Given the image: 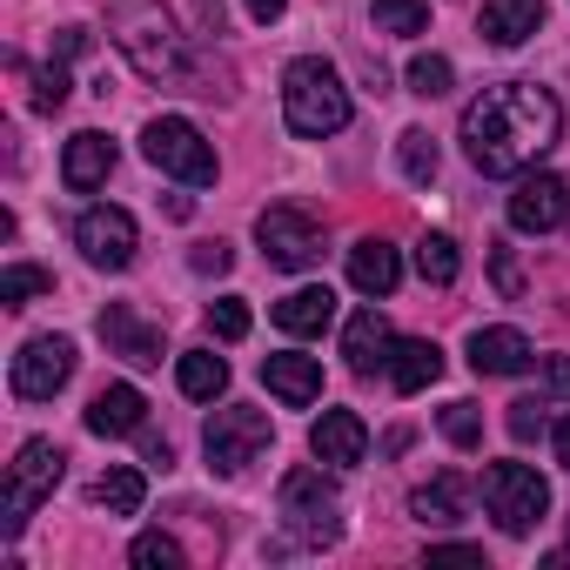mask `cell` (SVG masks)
Segmentation results:
<instances>
[{"label": "cell", "instance_id": "cell-1", "mask_svg": "<svg viewBox=\"0 0 570 570\" xmlns=\"http://www.w3.org/2000/svg\"><path fill=\"white\" fill-rule=\"evenodd\" d=\"M563 135V108L550 88L537 81H503V88H483L470 108H463V155L483 168V175H523L537 155H550Z\"/></svg>", "mask_w": 570, "mask_h": 570}, {"label": "cell", "instance_id": "cell-2", "mask_svg": "<svg viewBox=\"0 0 570 570\" xmlns=\"http://www.w3.org/2000/svg\"><path fill=\"white\" fill-rule=\"evenodd\" d=\"M108 35L135 61V75H148V81H181L188 75V48H181L175 21L161 14V0H108Z\"/></svg>", "mask_w": 570, "mask_h": 570}, {"label": "cell", "instance_id": "cell-3", "mask_svg": "<svg viewBox=\"0 0 570 570\" xmlns=\"http://www.w3.org/2000/svg\"><path fill=\"white\" fill-rule=\"evenodd\" d=\"M282 115H289V128L303 141H323V135H343L350 128V88L330 61L303 55L289 61V75H282Z\"/></svg>", "mask_w": 570, "mask_h": 570}, {"label": "cell", "instance_id": "cell-4", "mask_svg": "<svg viewBox=\"0 0 570 570\" xmlns=\"http://www.w3.org/2000/svg\"><path fill=\"white\" fill-rule=\"evenodd\" d=\"M275 503H282V523L296 530V543H309V550H330L343 537L336 483L323 470H289V476H282V490H275Z\"/></svg>", "mask_w": 570, "mask_h": 570}, {"label": "cell", "instance_id": "cell-5", "mask_svg": "<svg viewBox=\"0 0 570 570\" xmlns=\"http://www.w3.org/2000/svg\"><path fill=\"white\" fill-rule=\"evenodd\" d=\"M141 155H148L161 175L188 181V188H208V181H215V148H208L202 128L181 121V115H155V121L141 128Z\"/></svg>", "mask_w": 570, "mask_h": 570}, {"label": "cell", "instance_id": "cell-6", "mask_svg": "<svg viewBox=\"0 0 570 570\" xmlns=\"http://www.w3.org/2000/svg\"><path fill=\"white\" fill-rule=\"evenodd\" d=\"M483 503H490V517H497L503 537H530L537 517L550 510V483L530 463H490L483 470Z\"/></svg>", "mask_w": 570, "mask_h": 570}, {"label": "cell", "instance_id": "cell-7", "mask_svg": "<svg viewBox=\"0 0 570 570\" xmlns=\"http://www.w3.org/2000/svg\"><path fill=\"white\" fill-rule=\"evenodd\" d=\"M61 463H68V456H61L48 436H28V443H21V456H14V470H8V497H0V530H8V537L28 530V517H35L41 497H55Z\"/></svg>", "mask_w": 570, "mask_h": 570}, {"label": "cell", "instance_id": "cell-8", "mask_svg": "<svg viewBox=\"0 0 570 570\" xmlns=\"http://www.w3.org/2000/svg\"><path fill=\"white\" fill-rule=\"evenodd\" d=\"M202 443H208V470H215V476H242V470L275 443V430H268L262 410H215Z\"/></svg>", "mask_w": 570, "mask_h": 570}, {"label": "cell", "instance_id": "cell-9", "mask_svg": "<svg viewBox=\"0 0 570 570\" xmlns=\"http://www.w3.org/2000/svg\"><path fill=\"white\" fill-rule=\"evenodd\" d=\"M255 242H262V255L275 262V268H316L323 262V228L303 215V208H262L255 215Z\"/></svg>", "mask_w": 570, "mask_h": 570}, {"label": "cell", "instance_id": "cell-10", "mask_svg": "<svg viewBox=\"0 0 570 570\" xmlns=\"http://www.w3.org/2000/svg\"><path fill=\"white\" fill-rule=\"evenodd\" d=\"M68 376H75V343H68V336H35V343L14 356V396H21V403L61 396Z\"/></svg>", "mask_w": 570, "mask_h": 570}, {"label": "cell", "instance_id": "cell-11", "mask_svg": "<svg viewBox=\"0 0 570 570\" xmlns=\"http://www.w3.org/2000/svg\"><path fill=\"white\" fill-rule=\"evenodd\" d=\"M75 242H81V255L95 262V268H128L135 262V215L128 208H88L81 222H75Z\"/></svg>", "mask_w": 570, "mask_h": 570}, {"label": "cell", "instance_id": "cell-12", "mask_svg": "<svg viewBox=\"0 0 570 570\" xmlns=\"http://www.w3.org/2000/svg\"><path fill=\"white\" fill-rule=\"evenodd\" d=\"M563 222H570V181H563V175H530V181H517V195H510V228L550 235V228H563Z\"/></svg>", "mask_w": 570, "mask_h": 570}, {"label": "cell", "instance_id": "cell-13", "mask_svg": "<svg viewBox=\"0 0 570 570\" xmlns=\"http://www.w3.org/2000/svg\"><path fill=\"white\" fill-rule=\"evenodd\" d=\"M101 343H108L121 363H135V370H155V363H161V330H148L128 303H108V309H101Z\"/></svg>", "mask_w": 570, "mask_h": 570}, {"label": "cell", "instance_id": "cell-14", "mask_svg": "<svg viewBox=\"0 0 570 570\" xmlns=\"http://www.w3.org/2000/svg\"><path fill=\"white\" fill-rule=\"evenodd\" d=\"M309 450H316L323 463L350 470V463H363V456H370V430H363V416H356V410H323V416H316V430H309Z\"/></svg>", "mask_w": 570, "mask_h": 570}, {"label": "cell", "instance_id": "cell-15", "mask_svg": "<svg viewBox=\"0 0 570 570\" xmlns=\"http://www.w3.org/2000/svg\"><path fill=\"white\" fill-rule=\"evenodd\" d=\"M530 363H537V350H530L523 330H476L470 336V370L476 376H523Z\"/></svg>", "mask_w": 570, "mask_h": 570}, {"label": "cell", "instance_id": "cell-16", "mask_svg": "<svg viewBox=\"0 0 570 570\" xmlns=\"http://www.w3.org/2000/svg\"><path fill=\"white\" fill-rule=\"evenodd\" d=\"M262 383L289 403V410H303V403H316L323 396V363L316 356H296V350H282V356H262Z\"/></svg>", "mask_w": 570, "mask_h": 570}, {"label": "cell", "instance_id": "cell-17", "mask_svg": "<svg viewBox=\"0 0 570 570\" xmlns=\"http://www.w3.org/2000/svg\"><path fill=\"white\" fill-rule=\"evenodd\" d=\"M108 175H115V141H108V135H95V128H88V135H75V141H68V155H61V181H68L75 195H95Z\"/></svg>", "mask_w": 570, "mask_h": 570}, {"label": "cell", "instance_id": "cell-18", "mask_svg": "<svg viewBox=\"0 0 570 570\" xmlns=\"http://www.w3.org/2000/svg\"><path fill=\"white\" fill-rule=\"evenodd\" d=\"M483 41L497 48H523L537 28H543V0H483Z\"/></svg>", "mask_w": 570, "mask_h": 570}, {"label": "cell", "instance_id": "cell-19", "mask_svg": "<svg viewBox=\"0 0 570 570\" xmlns=\"http://www.w3.org/2000/svg\"><path fill=\"white\" fill-rule=\"evenodd\" d=\"M141 416H148V403H141L135 383H108V390L88 403V430H95V436H135Z\"/></svg>", "mask_w": 570, "mask_h": 570}, {"label": "cell", "instance_id": "cell-20", "mask_svg": "<svg viewBox=\"0 0 570 570\" xmlns=\"http://www.w3.org/2000/svg\"><path fill=\"white\" fill-rule=\"evenodd\" d=\"M396 282H403V262H396V248L390 242H356L350 248V289H363V296H390L396 289Z\"/></svg>", "mask_w": 570, "mask_h": 570}, {"label": "cell", "instance_id": "cell-21", "mask_svg": "<svg viewBox=\"0 0 570 570\" xmlns=\"http://www.w3.org/2000/svg\"><path fill=\"white\" fill-rule=\"evenodd\" d=\"M436 376H443V350H436V343H423V336L390 343V383H396V396H416V390H430Z\"/></svg>", "mask_w": 570, "mask_h": 570}, {"label": "cell", "instance_id": "cell-22", "mask_svg": "<svg viewBox=\"0 0 570 570\" xmlns=\"http://www.w3.org/2000/svg\"><path fill=\"white\" fill-rule=\"evenodd\" d=\"M390 323L376 316V309H356L350 316V330H343V356H350V370H376V363H390Z\"/></svg>", "mask_w": 570, "mask_h": 570}, {"label": "cell", "instance_id": "cell-23", "mask_svg": "<svg viewBox=\"0 0 570 570\" xmlns=\"http://www.w3.org/2000/svg\"><path fill=\"white\" fill-rule=\"evenodd\" d=\"M275 323L289 330V336H323L336 323V296L330 289H296V296L275 303Z\"/></svg>", "mask_w": 570, "mask_h": 570}, {"label": "cell", "instance_id": "cell-24", "mask_svg": "<svg viewBox=\"0 0 570 570\" xmlns=\"http://www.w3.org/2000/svg\"><path fill=\"white\" fill-rule=\"evenodd\" d=\"M463 497H470V483H463V476H436V483H423V490L410 497V517H416V523H430V530H443V523H456V517H463Z\"/></svg>", "mask_w": 570, "mask_h": 570}, {"label": "cell", "instance_id": "cell-25", "mask_svg": "<svg viewBox=\"0 0 570 570\" xmlns=\"http://www.w3.org/2000/svg\"><path fill=\"white\" fill-rule=\"evenodd\" d=\"M175 383H181V396H195V403H215V396L228 390V363H222L215 350H188V356L175 363Z\"/></svg>", "mask_w": 570, "mask_h": 570}, {"label": "cell", "instance_id": "cell-26", "mask_svg": "<svg viewBox=\"0 0 570 570\" xmlns=\"http://www.w3.org/2000/svg\"><path fill=\"white\" fill-rule=\"evenodd\" d=\"M141 497H148V483H141V470H135V463H115V470H101V476H95V503H101V510H115V517H135V510H141Z\"/></svg>", "mask_w": 570, "mask_h": 570}, {"label": "cell", "instance_id": "cell-27", "mask_svg": "<svg viewBox=\"0 0 570 570\" xmlns=\"http://www.w3.org/2000/svg\"><path fill=\"white\" fill-rule=\"evenodd\" d=\"M396 161H403V175H410L416 188H430L436 168H443V155H436V141H430L423 128H403V135H396Z\"/></svg>", "mask_w": 570, "mask_h": 570}, {"label": "cell", "instance_id": "cell-28", "mask_svg": "<svg viewBox=\"0 0 570 570\" xmlns=\"http://www.w3.org/2000/svg\"><path fill=\"white\" fill-rule=\"evenodd\" d=\"M416 268H423V282L450 289L456 268H463V255H456V242H450V235H423V242H416Z\"/></svg>", "mask_w": 570, "mask_h": 570}, {"label": "cell", "instance_id": "cell-29", "mask_svg": "<svg viewBox=\"0 0 570 570\" xmlns=\"http://www.w3.org/2000/svg\"><path fill=\"white\" fill-rule=\"evenodd\" d=\"M48 289H55V275L35 268V262H14L8 275H0V303H8V309H21L28 296H48Z\"/></svg>", "mask_w": 570, "mask_h": 570}, {"label": "cell", "instance_id": "cell-30", "mask_svg": "<svg viewBox=\"0 0 570 570\" xmlns=\"http://www.w3.org/2000/svg\"><path fill=\"white\" fill-rule=\"evenodd\" d=\"M403 81H410V95H423V101H436V95H450V81H456V68H450L443 55H416Z\"/></svg>", "mask_w": 570, "mask_h": 570}, {"label": "cell", "instance_id": "cell-31", "mask_svg": "<svg viewBox=\"0 0 570 570\" xmlns=\"http://www.w3.org/2000/svg\"><path fill=\"white\" fill-rule=\"evenodd\" d=\"M376 28L383 35H423L430 8H423V0H376Z\"/></svg>", "mask_w": 570, "mask_h": 570}, {"label": "cell", "instance_id": "cell-32", "mask_svg": "<svg viewBox=\"0 0 570 570\" xmlns=\"http://www.w3.org/2000/svg\"><path fill=\"white\" fill-rule=\"evenodd\" d=\"M141 570H181V543L168 537V530H141L135 537V550H128Z\"/></svg>", "mask_w": 570, "mask_h": 570}, {"label": "cell", "instance_id": "cell-33", "mask_svg": "<svg viewBox=\"0 0 570 570\" xmlns=\"http://www.w3.org/2000/svg\"><path fill=\"white\" fill-rule=\"evenodd\" d=\"M443 436H450L456 450H476V443H483V410H476V403H450V410H443Z\"/></svg>", "mask_w": 570, "mask_h": 570}, {"label": "cell", "instance_id": "cell-34", "mask_svg": "<svg viewBox=\"0 0 570 570\" xmlns=\"http://www.w3.org/2000/svg\"><path fill=\"white\" fill-rule=\"evenodd\" d=\"M208 330H215L222 343H242V336H248V303H242V296L208 303Z\"/></svg>", "mask_w": 570, "mask_h": 570}, {"label": "cell", "instance_id": "cell-35", "mask_svg": "<svg viewBox=\"0 0 570 570\" xmlns=\"http://www.w3.org/2000/svg\"><path fill=\"white\" fill-rule=\"evenodd\" d=\"M28 101H35L41 115H55V108L68 101V68H61V61H55V68H41V75H35V95H28Z\"/></svg>", "mask_w": 570, "mask_h": 570}, {"label": "cell", "instance_id": "cell-36", "mask_svg": "<svg viewBox=\"0 0 570 570\" xmlns=\"http://www.w3.org/2000/svg\"><path fill=\"white\" fill-rule=\"evenodd\" d=\"M490 268H497V289H503V296H510V303H517V296H523V268H517V255H510V248H503V242H497V248H490Z\"/></svg>", "mask_w": 570, "mask_h": 570}, {"label": "cell", "instance_id": "cell-37", "mask_svg": "<svg viewBox=\"0 0 570 570\" xmlns=\"http://www.w3.org/2000/svg\"><path fill=\"white\" fill-rule=\"evenodd\" d=\"M188 262H195V275H228V262H235V248H228V242H202V248H195Z\"/></svg>", "mask_w": 570, "mask_h": 570}, {"label": "cell", "instance_id": "cell-38", "mask_svg": "<svg viewBox=\"0 0 570 570\" xmlns=\"http://www.w3.org/2000/svg\"><path fill=\"white\" fill-rule=\"evenodd\" d=\"M537 430H543V403H530V396H523V403H510V436H517V443H530Z\"/></svg>", "mask_w": 570, "mask_h": 570}, {"label": "cell", "instance_id": "cell-39", "mask_svg": "<svg viewBox=\"0 0 570 570\" xmlns=\"http://www.w3.org/2000/svg\"><path fill=\"white\" fill-rule=\"evenodd\" d=\"M81 48H88V28H61L55 35V61H75Z\"/></svg>", "mask_w": 570, "mask_h": 570}, {"label": "cell", "instance_id": "cell-40", "mask_svg": "<svg viewBox=\"0 0 570 570\" xmlns=\"http://www.w3.org/2000/svg\"><path fill=\"white\" fill-rule=\"evenodd\" d=\"M242 8H248L262 28H268V21H282V8H289V0H242Z\"/></svg>", "mask_w": 570, "mask_h": 570}, {"label": "cell", "instance_id": "cell-41", "mask_svg": "<svg viewBox=\"0 0 570 570\" xmlns=\"http://www.w3.org/2000/svg\"><path fill=\"white\" fill-rule=\"evenodd\" d=\"M430 557H456V563H483V550H476V543H436Z\"/></svg>", "mask_w": 570, "mask_h": 570}, {"label": "cell", "instance_id": "cell-42", "mask_svg": "<svg viewBox=\"0 0 570 570\" xmlns=\"http://www.w3.org/2000/svg\"><path fill=\"white\" fill-rule=\"evenodd\" d=\"M195 8H202V28H208V35H222V0H195Z\"/></svg>", "mask_w": 570, "mask_h": 570}, {"label": "cell", "instance_id": "cell-43", "mask_svg": "<svg viewBox=\"0 0 570 570\" xmlns=\"http://www.w3.org/2000/svg\"><path fill=\"white\" fill-rule=\"evenodd\" d=\"M543 376H550L557 390H570V363H563V356H550V370H543Z\"/></svg>", "mask_w": 570, "mask_h": 570}, {"label": "cell", "instance_id": "cell-44", "mask_svg": "<svg viewBox=\"0 0 570 570\" xmlns=\"http://www.w3.org/2000/svg\"><path fill=\"white\" fill-rule=\"evenodd\" d=\"M557 463H563V470H570V416H563V423H557Z\"/></svg>", "mask_w": 570, "mask_h": 570}]
</instances>
